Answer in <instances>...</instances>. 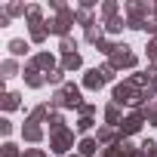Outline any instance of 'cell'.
I'll list each match as a JSON object with an SVG mask.
<instances>
[{"label":"cell","instance_id":"cell-31","mask_svg":"<svg viewBox=\"0 0 157 157\" xmlns=\"http://www.w3.org/2000/svg\"><path fill=\"white\" fill-rule=\"evenodd\" d=\"M65 74H68V71H62V68H56L52 74H46V80H49V83H62V80H65ZM62 86H65V83H62Z\"/></svg>","mask_w":157,"mask_h":157},{"label":"cell","instance_id":"cell-27","mask_svg":"<svg viewBox=\"0 0 157 157\" xmlns=\"http://www.w3.org/2000/svg\"><path fill=\"white\" fill-rule=\"evenodd\" d=\"M77 22L86 25V28H93V25H96V22H93V16H90V10H77Z\"/></svg>","mask_w":157,"mask_h":157},{"label":"cell","instance_id":"cell-18","mask_svg":"<svg viewBox=\"0 0 157 157\" xmlns=\"http://www.w3.org/2000/svg\"><path fill=\"white\" fill-rule=\"evenodd\" d=\"M22 102H19V93H6L3 96V111H16Z\"/></svg>","mask_w":157,"mask_h":157},{"label":"cell","instance_id":"cell-8","mask_svg":"<svg viewBox=\"0 0 157 157\" xmlns=\"http://www.w3.org/2000/svg\"><path fill=\"white\" fill-rule=\"evenodd\" d=\"M105 157H145V151H139V148H132L129 142H123V145L105 148Z\"/></svg>","mask_w":157,"mask_h":157},{"label":"cell","instance_id":"cell-26","mask_svg":"<svg viewBox=\"0 0 157 157\" xmlns=\"http://www.w3.org/2000/svg\"><path fill=\"white\" fill-rule=\"evenodd\" d=\"M142 111H145V120H151V123H157V99H154L151 105H145Z\"/></svg>","mask_w":157,"mask_h":157},{"label":"cell","instance_id":"cell-19","mask_svg":"<svg viewBox=\"0 0 157 157\" xmlns=\"http://www.w3.org/2000/svg\"><path fill=\"white\" fill-rule=\"evenodd\" d=\"M28 22L31 25H43V10L40 6H28Z\"/></svg>","mask_w":157,"mask_h":157},{"label":"cell","instance_id":"cell-12","mask_svg":"<svg viewBox=\"0 0 157 157\" xmlns=\"http://www.w3.org/2000/svg\"><path fill=\"white\" fill-rule=\"evenodd\" d=\"M25 83L37 90V86H43V83H46V77H40V71H37V68H25Z\"/></svg>","mask_w":157,"mask_h":157},{"label":"cell","instance_id":"cell-30","mask_svg":"<svg viewBox=\"0 0 157 157\" xmlns=\"http://www.w3.org/2000/svg\"><path fill=\"white\" fill-rule=\"evenodd\" d=\"M83 37H86L90 43H99V40H102V28H96V25H93V28H86V34H83Z\"/></svg>","mask_w":157,"mask_h":157},{"label":"cell","instance_id":"cell-35","mask_svg":"<svg viewBox=\"0 0 157 157\" xmlns=\"http://www.w3.org/2000/svg\"><path fill=\"white\" fill-rule=\"evenodd\" d=\"M145 49H148V59H151V62L157 65V37H154V40H151V43H148Z\"/></svg>","mask_w":157,"mask_h":157},{"label":"cell","instance_id":"cell-21","mask_svg":"<svg viewBox=\"0 0 157 157\" xmlns=\"http://www.w3.org/2000/svg\"><path fill=\"white\" fill-rule=\"evenodd\" d=\"M123 25H126V22H123V19L117 16V19H111V22H105V31H108V34H117V31H123Z\"/></svg>","mask_w":157,"mask_h":157},{"label":"cell","instance_id":"cell-6","mask_svg":"<svg viewBox=\"0 0 157 157\" xmlns=\"http://www.w3.org/2000/svg\"><path fill=\"white\" fill-rule=\"evenodd\" d=\"M68 148H74V132L71 129H62V132H52L49 136V151L52 154H65Z\"/></svg>","mask_w":157,"mask_h":157},{"label":"cell","instance_id":"cell-34","mask_svg":"<svg viewBox=\"0 0 157 157\" xmlns=\"http://www.w3.org/2000/svg\"><path fill=\"white\" fill-rule=\"evenodd\" d=\"M0 157H19V148H16L13 142H6V145H3V151H0Z\"/></svg>","mask_w":157,"mask_h":157},{"label":"cell","instance_id":"cell-41","mask_svg":"<svg viewBox=\"0 0 157 157\" xmlns=\"http://www.w3.org/2000/svg\"><path fill=\"white\" fill-rule=\"evenodd\" d=\"M154 16H157V6H154Z\"/></svg>","mask_w":157,"mask_h":157},{"label":"cell","instance_id":"cell-25","mask_svg":"<svg viewBox=\"0 0 157 157\" xmlns=\"http://www.w3.org/2000/svg\"><path fill=\"white\" fill-rule=\"evenodd\" d=\"M96 46H99V52H105V56H111V52H114V49H117L120 43H111V40H105V37H102V40H99Z\"/></svg>","mask_w":157,"mask_h":157},{"label":"cell","instance_id":"cell-5","mask_svg":"<svg viewBox=\"0 0 157 157\" xmlns=\"http://www.w3.org/2000/svg\"><path fill=\"white\" fill-rule=\"evenodd\" d=\"M108 65H111L114 71H117V68H136V56L129 52V46H126V43H120V46L108 56Z\"/></svg>","mask_w":157,"mask_h":157},{"label":"cell","instance_id":"cell-32","mask_svg":"<svg viewBox=\"0 0 157 157\" xmlns=\"http://www.w3.org/2000/svg\"><path fill=\"white\" fill-rule=\"evenodd\" d=\"M142 151H145V157H157V142H154V139H148V142L142 145Z\"/></svg>","mask_w":157,"mask_h":157},{"label":"cell","instance_id":"cell-38","mask_svg":"<svg viewBox=\"0 0 157 157\" xmlns=\"http://www.w3.org/2000/svg\"><path fill=\"white\" fill-rule=\"evenodd\" d=\"M0 132L10 136V132H13V123H10V120H0Z\"/></svg>","mask_w":157,"mask_h":157},{"label":"cell","instance_id":"cell-2","mask_svg":"<svg viewBox=\"0 0 157 157\" xmlns=\"http://www.w3.org/2000/svg\"><path fill=\"white\" fill-rule=\"evenodd\" d=\"M52 10H59V19L46 22V25H49V31H52V34H59V37H68V31H71V25H74L77 13H74V10H68L62 0H52Z\"/></svg>","mask_w":157,"mask_h":157},{"label":"cell","instance_id":"cell-22","mask_svg":"<svg viewBox=\"0 0 157 157\" xmlns=\"http://www.w3.org/2000/svg\"><path fill=\"white\" fill-rule=\"evenodd\" d=\"M74 52H77V40L62 37V56H74Z\"/></svg>","mask_w":157,"mask_h":157},{"label":"cell","instance_id":"cell-42","mask_svg":"<svg viewBox=\"0 0 157 157\" xmlns=\"http://www.w3.org/2000/svg\"><path fill=\"white\" fill-rule=\"evenodd\" d=\"M71 157H77V154H71Z\"/></svg>","mask_w":157,"mask_h":157},{"label":"cell","instance_id":"cell-11","mask_svg":"<svg viewBox=\"0 0 157 157\" xmlns=\"http://www.w3.org/2000/svg\"><path fill=\"white\" fill-rule=\"evenodd\" d=\"M22 136H25V142H40V139H43V129H40V123H28V120H25Z\"/></svg>","mask_w":157,"mask_h":157},{"label":"cell","instance_id":"cell-33","mask_svg":"<svg viewBox=\"0 0 157 157\" xmlns=\"http://www.w3.org/2000/svg\"><path fill=\"white\" fill-rule=\"evenodd\" d=\"M93 129V117H80L77 120V132H90Z\"/></svg>","mask_w":157,"mask_h":157},{"label":"cell","instance_id":"cell-24","mask_svg":"<svg viewBox=\"0 0 157 157\" xmlns=\"http://www.w3.org/2000/svg\"><path fill=\"white\" fill-rule=\"evenodd\" d=\"M102 16L111 22V19H117V3H114V0H108V3L102 6Z\"/></svg>","mask_w":157,"mask_h":157},{"label":"cell","instance_id":"cell-37","mask_svg":"<svg viewBox=\"0 0 157 157\" xmlns=\"http://www.w3.org/2000/svg\"><path fill=\"white\" fill-rule=\"evenodd\" d=\"M102 77H105V83H108V80H114V68H111V65H105V68H102Z\"/></svg>","mask_w":157,"mask_h":157},{"label":"cell","instance_id":"cell-28","mask_svg":"<svg viewBox=\"0 0 157 157\" xmlns=\"http://www.w3.org/2000/svg\"><path fill=\"white\" fill-rule=\"evenodd\" d=\"M0 68H3V77H13V74L19 71V65H16V59H6V62L0 65Z\"/></svg>","mask_w":157,"mask_h":157},{"label":"cell","instance_id":"cell-17","mask_svg":"<svg viewBox=\"0 0 157 157\" xmlns=\"http://www.w3.org/2000/svg\"><path fill=\"white\" fill-rule=\"evenodd\" d=\"M105 120L114 123V126H120V123H123V120H120V105H108V108H105Z\"/></svg>","mask_w":157,"mask_h":157},{"label":"cell","instance_id":"cell-7","mask_svg":"<svg viewBox=\"0 0 157 157\" xmlns=\"http://www.w3.org/2000/svg\"><path fill=\"white\" fill-rule=\"evenodd\" d=\"M142 120H145V111H132L129 117H123V123H120L123 139H126V136H136V132L142 129Z\"/></svg>","mask_w":157,"mask_h":157},{"label":"cell","instance_id":"cell-40","mask_svg":"<svg viewBox=\"0 0 157 157\" xmlns=\"http://www.w3.org/2000/svg\"><path fill=\"white\" fill-rule=\"evenodd\" d=\"M25 157H46V154H43V151H40V148H31V151H28V154H25Z\"/></svg>","mask_w":157,"mask_h":157},{"label":"cell","instance_id":"cell-20","mask_svg":"<svg viewBox=\"0 0 157 157\" xmlns=\"http://www.w3.org/2000/svg\"><path fill=\"white\" fill-rule=\"evenodd\" d=\"M46 123H49V132H62V129H65V117H62V114H52Z\"/></svg>","mask_w":157,"mask_h":157},{"label":"cell","instance_id":"cell-9","mask_svg":"<svg viewBox=\"0 0 157 157\" xmlns=\"http://www.w3.org/2000/svg\"><path fill=\"white\" fill-rule=\"evenodd\" d=\"M28 68H37V71H46V74H52V71H56V59H52L49 52H37V56L28 62Z\"/></svg>","mask_w":157,"mask_h":157},{"label":"cell","instance_id":"cell-29","mask_svg":"<svg viewBox=\"0 0 157 157\" xmlns=\"http://www.w3.org/2000/svg\"><path fill=\"white\" fill-rule=\"evenodd\" d=\"M22 13L28 16V6H22V3H10V6H6V16H10V19H13V16H22Z\"/></svg>","mask_w":157,"mask_h":157},{"label":"cell","instance_id":"cell-10","mask_svg":"<svg viewBox=\"0 0 157 157\" xmlns=\"http://www.w3.org/2000/svg\"><path fill=\"white\" fill-rule=\"evenodd\" d=\"M102 83H105L102 68H93V71H86V77H83V86H86V90H102Z\"/></svg>","mask_w":157,"mask_h":157},{"label":"cell","instance_id":"cell-16","mask_svg":"<svg viewBox=\"0 0 157 157\" xmlns=\"http://www.w3.org/2000/svg\"><path fill=\"white\" fill-rule=\"evenodd\" d=\"M46 34H49V25H46V22H43V25H31V40H34V43H43Z\"/></svg>","mask_w":157,"mask_h":157},{"label":"cell","instance_id":"cell-3","mask_svg":"<svg viewBox=\"0 0 157 157\" xmlns=\"http://www.w3.org/2000/svg\"><path fill=\"white\" fill-rule=\"evenodd\" d=\"M52 105H56V108H80V105H83V102H80V86H74V83L59 86L56 96H52Z\"/></svg>","mask_w":157,"mask_h":157},{"label":"cell","instance_id":"cell-15","mask_svg":"<svg viewBox=\"0 0 157 157\" xmlns=\"http://www.w3.org/2000/svg\"><path fill=\"white\" fill-rule=\"evenodd\" d=\"M77 148H80L83 157H93V154L99 151V139H80V145H77Z\"/></svg>","mask_w":157,"mask_h":157},{"label":"cell","instance_id":"cell-36","mask_svg":"<svg viewBox=\"0 0 157 157\" xmlns=\"http://www.w3.org/2000/svg\"><path fill=\"white\" fill-rule=\"evenodd\" d=\"M77 111H80V117H93V114H96V105H86V102H83Z\"/></svg>","mask_w":157,"mask_h":157},{"label":"cell","instance_id":"cell-13","mask_svg":"<svg viewBox=\"0 0 157 157\" xmlns=\"http://www.w3.org/2000/svg\"><path fill=\"white\" fill-rule=\"evenodd\" d=\"M52 114H49V105H37L34 111H31V117H28V123H43V120H49Z\"/></svg>","mask_w":157,"mask_h":157},{"label":"cell","instance_id":"cell-1","mask_svg":"<svg viewBox=\"0 0 157 157\" xmlns=\"http://www.w3.org/2000/svg\"><path fill=\"white\" fill-rule=\"evenodd\" d=\"M145 99H154L151 90H145L142 83H136L132 77L114 86V105H132L136 111H142L145 108Z\"/></svg>","mask_w":157,"mask_h":157},{"label":"cell","instance_id":"cell-39","mask_svg":"<svg viewBox=\"0 0 157 157\" xmlns=\"http://www.w3.org/2000/svg\"><path fill=\"white\" fill-rule=\"evenodd\" d=\"M145 31H151V34H157V19H154V22H145Z\"/></svg>","mask_w":157,"mask_h":157},{"label":"cell","instance_id":"cell-4","mask_svg":"<svg viewBox=\"0 0 157 157\" xmlns=\"http://www.w3.org/2000/svg\"><path fill=\"white\" fill-rule=\"evenodd\" d=\"M151 13V6L148 3H126V25L129 28H139V31H145V16Z\"/></svg>","mask_w":157,"mask_h":157},{"label":"cell","instance_id":"cell-23","mask_svg":"<svg viewBox=\"0 0 157 157\" xmlns=\"http://www.w3.org/2000/svg\"><path fill=\"white\" fill-rule=\"evenodd\" d=\"M10 52H13V56H25V52H28V43H25V40H10Z\"/></svg>","mask_w":157,"mask_h":157},{"label":"cell","instance_id":"cell-14","mask_svg":"<svg viewBox=\"0 0 157 157\" xmlns=\"http://www.w3.org/2000/svg\"><path fill=\"white\" fill-rule=\"evenodd\" d=\"M83 62H80V52H74V56H62V71H77V68H80Z\"/></svg>","mask_w":157,"mask_h":157}]
</instances>
